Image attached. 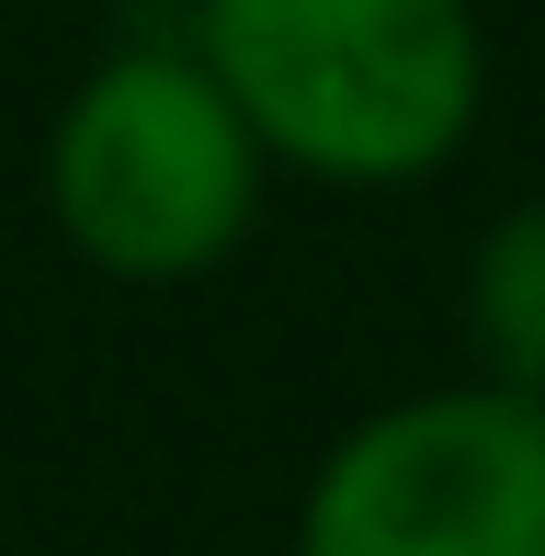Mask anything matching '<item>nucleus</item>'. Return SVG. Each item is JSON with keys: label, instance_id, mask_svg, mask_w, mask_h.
<instances>
[{"label": "nucleus", "instance_id": "f03ea898", "mask_svg": "<svg viewBox=\"0 0 545 556\" xmlns=\"http://www.w3.org/2000/svg\"><path fill=\"white\" fill-rule=\"evenodd\" d=\"M46 193L80 262L126 285H182L239 250L262 205V137L193 46H126L68 91Z\"/></svg>", "mask_w": 545, "mask_h": 556}, {"label": "nucleus", "instance_id": "7ed1b4c3", "mask_svg": "<svg viewBox=\"0 0 545 556\" xmlns=\"http://www.w3.org/2000/svg\"><path fill=\"white\" fill-rule=\"evenodd\" d=\"M295 556H545V397L432 387L353 420L307 477Z\"/></svg>", "mask_w": 545, "mask_h": 556}, {"label": "nucleus", "instance_id": "20e7f679", "mask_svg": "<svg viewBox=\"0 0 545 556\" xmlns=\"http://www.w3.org/2000/svg\"><path fill=\"white\" fill-rule=\"evenodd\" d=\"M466 341H478L489 387L545 397V193L478 239V262H466Z\"/></svg>", "mask_w": 545, "mask_h": 556}, {"label": "nucleus", "instance_id": "f257e3e1", "mask_svg": "<svg viewBox=\"0 0 545 556\" xmlns=\"http://www.w3.org/2000/svg\"><path fill=\"white\" fill-rule=\"evenodd\" d=\"M193 58L262 160L318 182H420L466 148L489 46L466 0H193Z\"/></svg>", "mask_w": 545, "mask_h": 556}]
</instances>
